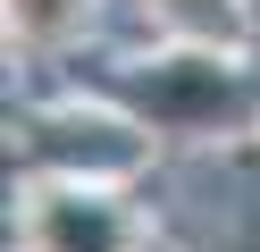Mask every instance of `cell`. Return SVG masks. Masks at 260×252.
<instances>
[{"label":"cell","mask_w":260,"mask_h":252,"mask_svg":"<svg viewBox=\"0 0 260 252\" xmlns=\"http://www.w3.org/2000/svg\"><path fill=\"white\" fill-rule=\"evenodd\" d=\"M25 252H143V227L92 177H68L25 202Z\"/></svg>","instance_id":"cell-1"},{"label":"cell","mask_w":260,"mask_h":252,"mask_svg":"<svg viewBox=\"0 0 260 252\" xmlns=\"http://www.w3.org/2000/svg\"><path fill=\"white\" fill-rule=\"evenodd\" d=\"M92 25V0H9V34L25 50H59Z\"/></svg>","instance_id":"cell-2"}]
</instances>
